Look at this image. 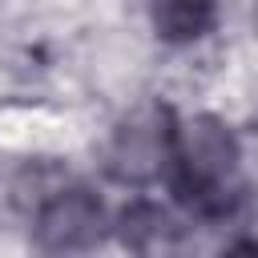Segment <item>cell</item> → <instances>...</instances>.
<instances>
[{
  "label": "cell",
  "mask_w": 258,
  "mask_h": 258,
  "mask_svg": "<svg viewBox=\"0 0 258 258\" xmlns=\"http://www.w3.org/2000/svg\"><path fill=\"white\" fill-rule=\"evenodd\" d=\"M153 32L165 44H194L218 24V0H149Z\"/></svg>",
  "instance_id": "obj_5"
},
{
  "label": "cell",
  "mask_w": 258,
  "mask_h": 258,
  "mask_svg": "<svg viewBox=\"0 0 258 258\" xmlns=\"http://www.w3.org/2000/svg\"><path fill=\"white\" fill-rule=\"evenodd\" d=\"M109 226L105 202L85 185H52L32 210V242L44 254H85L101 246Z\"/></svg>",
  "instance_id": "obj_3"
},
{
  "label": "cell",
  "mask_w": 258,
  "mask_h": 258,
  "mask_svg": "<svg viewBox=\"0 0 258 258\" xmlns=\"http://www.w3.org/2000/svg\"><path fill=\"white\" fill-rule=\"evenodd\" d=\"M117 234L129 250L137 254H169V250H181L185 246V226L181 218L161 206V202H149V198H137L121 210L117 218Z\"/></svg>",
  "instance_id": "obj_4"
},
{
  "label": "cell",
  "mask_w": 258,
  "mask_h": 258,
  "mask_svg": "<svg viewBox=\"0 0 258 258\" xmlns=\"http://www.w3.org/2000/svg\"><path fill=\"white\" fill-rule=\"evenodd\" d=\"M169 181L177 198L198 218H230L242 202V141L238 133L214 117H173V145H169Z\"/></svg>",
  "instance_id": "obj_1"
},
{
  "label": "cell",
  "mask_w": 258,
  "mask_h": 258,
  "mask_svg": "<svg viewBox=\"0 0 258 258\" xmlns=\"http://www.w3.org/2000/svg\"><path fill=\"white\" fill-rule=\"evenodd\" d=\"M169 145H173V113L165 105L145 101L117 121L105 149V169L121 185H149L165 177Z\"/></svg>",
  "instance_id": "obj_2"
}]
</instances>
